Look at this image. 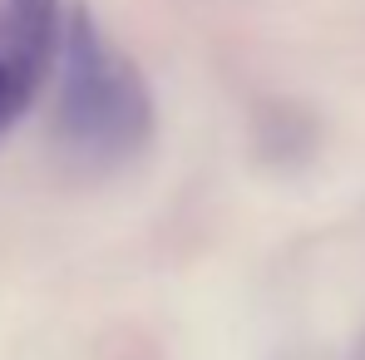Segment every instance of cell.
<instances>
[{"mask_svg": "<svg viewBox=\"0 0 365 360\" xmlns=\"http://www.w3.org/2000/svg\"><path fill=\"white\" fill-rule=\"evenodd\" d=\"M40 74H45V64H35L30 55H20L10 40H0V138L30 109V99L40 89Z\"/></svg>", "mask_w": 365, "mask_h": 360, "instance_id": "cell-3", "label": "cell"}, {"mask_svg": "<svg viewBox=\"0 0 365 360\" xmlns=\"http://www.w3.org/2000/svg\"><path fill=\"white\" fill-rule=\"evenodd\" d=\"M5 40L35 64H50L55 45H60V0H10Z\"/></svg>", "mask_w": 365, "mask_h": 360, "instance_id": "cell-2", "label": "cell"}, {"mask_svg": "<svg viewBox=\"0 0 365 360\" xmlns=\"http://www.w3.org/2000/svg\"><path fill=\"white\" fill-rule=\"evenodd\" d=\"M55 138L79 168H123L153 138V94L138 64L79 10L55 45Z\"/></svg>", "mask_w": 365, "mask_h": 360, "instance_id": "cell-1", "label": "cell"}]
</instances>
